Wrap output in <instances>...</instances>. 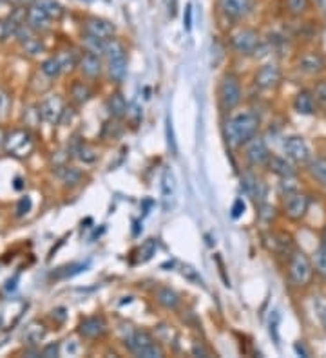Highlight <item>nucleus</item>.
I'll use <instances>...</instances> for the list:
<instances>
[{
	"label": "nucleus",
	"instance_id": "14",
	"mask_svg": "<svg viewBox=\"0 0 326 358\" xmlns=\"http://www.w3.org/2000/svg\"><path fill=\"white\" fill-rule=\"evenodd\" d=\"M83 30H85V36L103 40V42H108L114 36V25L102 19H89L83 25Z\"/></svg>",
	"mask_w": 326,
	"mask_h": 358
},
{
	"label": "nucleus",
	"instance_id": "1",
	"mask_svg": "<svg viewBox=\"0 0 326 358\" xmlns=\"http://www.w3.org/2000/svg\"><path fill=\"white\" fill-rule=\"evenodd\" d=\"M259 129V116L252 111H239L234 112L232 116L225 123V136L229 145L238 149L245 145L247 141L252 140L258 134Z\"/></svg>",
	"mask_w": 326,
	"mask_h": 358
},
{
	"label": "nucleus",
	"instance_id": "15",
	"mask_svg": "<svg viewBox=\"0 0 326 358\" xmlns=\"http://www.w3.org/2000/svg\"><path fill=\"white\" fill-rule=\"evenodd\" d=\"M241 185H243L245 192L250 196V198L256 201V203L261 207V204L265 203V198H267V187H265V183L261 181L259 178H256L254 174H245L243 178H241Z\"/></svg>",
	"mask_w": 326,
	"mask_h": 358
},
{
	"label": "nucleus",
	"instance_id": "42",
	"mask_svg": "<svg viewBox=\"0 0 326 358\" xmlns=\"http://www.w3.org/2000/svg\"><path fill=\"white\" fill-rule=\"evenodd\" d=\"M8 109H10V96L4 91H0V118L6 116Z\"/></svg>",
	"mask_w": 326,
	"mask_h": 358
},
{
	"label": "nucleus",
	"instance_id": "24",
	"mask_svg": "<svg viewBox=\"0 0 326 358\" xmlns=\"http://www.w3.org/2000/svg\"><path fill=\"white\" fill-rule=\"evenodd\" d=\"M51 22L44 11H40L37 6H31V10L28 11V24L33 28V30H45Z\"/></svg>",
	"mask_w": 326,
	"mask_h": 358
},
{
	"label": "nucleus",
	"instance_id": "45",
	"mask_svg": "<svg viewBox=\"0 0 326 358\" xmlns=\"http://www.w3.org/2000/svg\"><path fill=\"white\" fill-rule=\"evenodd\" d=\"M278 322H279V315L274 311V322L270 319V335H274V339L278 340Z\"/></svg>",
	"mask_w": 326,
	"mask_h": 358
},
{
	"label": "nucleus",
	"instance_id": "3",
	"mask_svg": "<svg viewBox=\"0 0 326 358\" xmlns=\"http://www.w3.org/2000/svg\"><path fill=\"white\" fill-rule=\"evenodd\" d=\"M127 348L131 349L132 353L136 357L143 358H161L163 357V351L158 344L154 342L151 335L147 331H132L129 337H127Z\"/></svg>",
	"mask_w": 326,
	"mask_h": 358
},
{
	"label": "nucleus",
	"instance_id": "27",
	"mask_svg": "<svg viewBox=\"0 0 326 358\" xmlns=\"http://www.w3.org/2000/svg\"><path fill=\"white\" fill-rule=\"evenodd\" d=\"M71 96L77 103H85L89 98L93 96V92L89 89V85H85L83 82H74L71 85Z\"/></svg>",
	"mask_w": 326,
	"mask_h": 358
},
{
	"label": "nucleus",
	"instance_id": "12",
	"mask_svg": "<svg viewBox=\"0 0 326 358\" xmlns=\"http://www.w3.org/2000/svg\"><path fill=\"white\" fill-rule=\"evenodd\" d=\"M308 198L301 192H292V194H287V199H285V213L292 221H299L307 215L308 212Z\"/></svg>",
	"mask_w": 326,
	"mask_h": 358
},
{
	"label": "nucleus",
	"instance_id": "51",
	"mask_svg": "<svg viewBox=\"0 0 326 358\" xmlns=\"http://www.w3.org/2000/svg\"><path fill=\"white\" fill-rule=\"evenodd\" d=\"M323 248H326V228L323 230Z\"/></svg>",
	"mask_w": 326,
	"mask_h": 358
},
{
	"label": "nucleus",
	"instance_id": "50",
	"mask_svg": "<svg viewBox=\"0 0 326 358\" xmlns=\"http://www.w3.org/2000/svg\"><path fill=\"white\" fill-rule=\"evenodd\" d=\"M4 141H6V134H4V131L0 129V147H4Z\"/></svg>",
	"mask_w": 326,
	"mask_h": 358
},
{
	"label": "nucleus",
	"instance_id": "16",
	"mask_svg": "<svg viewBox=\"0 0 326 358\" xmlns=\"http://www.w3.org/2000/svg\"><path fill=\"white\" fill-rule=\"evenodd\" d=\"M161 196H163V210H171L176 201V179L169 169L161 178Z\"/></svg>",
	"mask_w": 326,
	"mask_h": 358
},
{
	"label": "nucleus",
	"instance_id": "11",
	"mask_svg": "<svg viewBox=\"0 0 326 358\" xmlns=\"http://www.w3.org/2000/svg\"><path fill=\"white\" fill-rule=\"evenodd\" d=\"M232 48L239 54H254L259 49V36L254 30H239L232 34Z\"/></svg>",
	"mask_w": 326,
	"mask_h": 358
},
{
	"label": "nucleus",
	"instance_id": "33",
	"mask_svg": "<svg viewBox=\"0 0 326 358\" xmlns=\"http://www.w3.org/2000/svg\"><path fill=\"white\" fill-rule=\"evenodd\" d=\"M181 275L185 277L187 281H190L192 284H196V286L205 284L200 273H198V271H196L192 266H189V264H183V266H181Z\"/></svg>",
	"mask_w": 326,
	"mask_h": 358
},
{
	"label": "nucleus",
	"instance_id": "44",
	"mask_svg": "<svg viewBox=\"0 0 326 358\" xmlns=\"http://www.w3.org/2000/svg\"><path fill=\"white\" fill-rule=\"evenodd\" d=\"M243 212H245L243 199H236V203H234V207H232V218L234 219L241 218V213Z\"/></svg>",
	"mask_w": 326,
	"mask_h": 358
},
{
	"label": "nucleus",
	"instance_id": "2",
	"mask_svg": "<svg viewBox=\"0 0 326 358\" xmlns=\"http://www.w3.org/2000/svg\"><path fill=\"white\" fill-rule=\"evenodd\" d=\"M103 53L108 54V65H109V76L114 82H122L127 74V51L122 42L116 39H111L105 42Z\"/></svg>",
	"mask_w": 326,
	"mask_h": 358
},
{
	"label": "nucleus",
	"instance_id": "5",
	"mask_svg": "<svg viewBox=\"0 0 326 358\" xmlns=\"http://www.w3.org/2000/svg\"><path fill=\"white\" fill-rule=\"evenodd\" d=\"M288 273H290V281L296 286H307L312 281L314 275V266H312L310 259L303 252H294L290 257V266H288Z\"/></svg>",
	"mask_w": 326,
	"mask_h": 358
},
{
	"label": "nucleus",
	"instance_id": "7",
	"mask_svg": "<svg viewBox=\"0 0 326 358\" xmlns=\"http://www.w3.org/2000/svg\"><path fill=\"white\" fill-rule=\"evenodd\" d=\"M270 150H268L267 143H265L263 138L259 136H254L252 140H249L245 143V158L252 167H261V165H267L270 160Z\"/></svg>",
	"mask_w": 326,
	"mask_h": 358
},
{
	"label": "nucleus",
	"instance_id": "10",
	"mask_svg": "<svg viewBox=\"0 0 326 358\" xmlns=\"http://www.w3.org/2000/svg\"><path fill=\"white\" fill-rule=\"evenodd\" d=\"M254 0H219V10L227 19L243 20L254 11Z\"/></svg>",
	"mask_w": 326,
	"mask_h": 358
},
{
	"label": "nucleus",
	"instance_id": "9",
	"mask_svg": "<svg viewBox=\"0 0 326 358\" xmlns=\"http://www.w3.org/2000/svg\"><path fill=\"white\" fill-rule=\"evenodd\" d=\"M283 150L287 154L288 160L294 163H308L310 161V147L301 136H290L283 143Z\"/></svg>",
	"mask_w": 326,
	"mask_h": 358
},
{
	"label": "nucleus",
	"instance_id": "37",
	"mask_svg": "<svg viewBox=\"0 0 326 358\" xmlns=\"http://www.w3.org/2000/svg\"><path fill=\"white\" fill-rule=\"evenodd\" d=\"M154 252H156V241H154V239H149V241H147L145 244L141 246V250H140V261H141V262L149 261V259H151V257L154 255Z\"/></svg>",
	"mask_w": 326,
	"mask_h": 358
},
{
	"label": "nucleus",
	"instance_id": "38",
	"mask_svg": "<svg viewBox=\"0 0 326 358\" xmlns=\"http://www.w3.org/2000/svg\"><path fill=\"white\" fill-rule=\"evenodd\" d=\"M57 59H59V62H60L62 73H65V71H71V69L74 67V63H77L73 53H60Z\"/></svg>",
	"mask_w": 326,
	"mask_h": 358
},
{
	"label": "nucleus",
	"instance_id": "30",
	"mask_svg": "<svg viewBox=\"0 0 326 358\" xmlns=\"http://www.w3.org/2000/svg\"><path fill=\"white\" fill-rule=\"evenodd\" d=\"M42 73H44L45 76H49V78L59 76V74L62 73V67H60L59 59H57V56H53V59L45 60V62L42 63Z\"/></svg>",
	"mask_w": 326,
	"mask_h": 358
},
{
	"label": "nucleus",
	"instance_id": "23",
	"mask_svg": "<svg viewBox=\"0 0 326 358\" xmlns=\"http://www.w3.org/2000/svg\"><path fill=\"white\" fill-rule=\"evenodd\" d=\"M108 109L111 112L112 118H122L125 116L127 112H129V107H127L125 98L116 92V94H111V98L108 100Z\"/></svg>",
	"mask_w": 326,
	"mask_h": 358
},
{
	"label": "nucleus",
	"instance_id": "35",
	"mask_svg": "<svg viewBox=\"0 0 326 358\" xmlns=\"http://www.w3.org/2000/svg\"><path fill=\"white\" fill-rule=\"evenodd\" d=\"M314 266L321 275H326V248H321L314 253Z\"/></svg>",
	"mask_w": 326,
	"mask_h": 358
},
{
	"label": "nucleus",
	"instance_id": "17",
	"mask_svg": "<svg viewBox=\"0 0 326 358\" xmlns=\"http://www.w3.org/2000/svg\"><path fill=\"white\" fill-rule=\"evenodd\" d=\"M103 331H105V322H103L102 317H89V319L82 320L80 328H78V333L85 339H96V337L103 335Z\"/></svg>",
	"mask_w": 326,
	"mask_h": 358
},
{
	"label": "nucleus",
	"instance_id": "26",
	"mask_svg": "<svg viewBox=\"0 0 326 358\" xmlns=\"http://www.w3.org/2000/svg\"><path fill=\"white\" fill-rule=\"evenodd\" d=\"M308 172L316 181L326 187V160L325 158H316L308 163Z\"/></svg>",
	"mask_w": 326,
	"mask_h": 358
},
{
	"label": "nucleus",
	"instance_id": "48",
	"mask_svg": "<svg viewBox=\"0 0 326 358\" xmlns=\"http://www.w3.org/2000/svg\"><path fill=\"white\" fill-rule=\"evenodd\" d=\"M192 353H194V355H201V357H209V351H205L203 348H198V346H196V348L192 349Z\"/></svg>",
	"mask_w": 326,
	"mask_h": 358
},
{
	"label": "nucleus",
	"instance_id": "49",
	"mask_svg": "<svg viewBox=\"0 0 326 358\" xmlns=\"http://www.w3.org/2000/svg\"><path fill=\"white\" fill-rule=\"evenodd\" d=\"M319 317H321L323 326H325V328H326V302H325V306H323V308H321V311H319Z\"/></svg>",
	"mask_w": 326,
	"mask_h": 358
},
{
	"label": "nucleus",
	"instance_id": "46",
	"mask_svg": "<svg viewBox=\"0 0 326 358\" xmlns=\"http://www.w3.org/2000/svg\"><path fill=\"white\" fill-rule=\"evenodd\" d=\"M185 28L187 30H190L192 28V6H187L185 10Z\"/></svg>",
	"mask_w": 326,
	"mask_h": 358
},
{
	"label": "nucleus",
	"instance_id": "19",
	"mask_svg": "<svg viewBox=\"0 0 326 358\" xmlns=\"http://www.w3.org/2000/svg\"><path fill=\"white\" fill-rule=\"evenodd\" d=\"M294 109H296L299 114H305V116H310L316 112V98L314 94L308 91L297 92L296 100H294Z\"/></svg>",
	"mask_w": 326,
	"mask_h": 358
},
{
	"label": "nucleus",
	"instance_id": "8",
	"mask_svg": "<svg viewBox=\"0 0 326 358\" xmlns=\"http://www.w3.org/2000/svg\"><path fill=\"white\" fill-rule=\"evenodd\" d=\"M39 111L42 120L54 125V123H59V121L62 120L63 112H65V107H63V100L59 94H49V96H45L44 100L40 102Z\"/></svg>",
	"mask_w": 326,
	"mask_h": 358
},
{
	"label": "nucleus",
	"instance_id": "29",
	"mask_svg": "<svg viewBox=\"0 0 326 358\" xmlns=\"http://www.w3.org/2000/svg\"><path fill=\"white\" fill-rule=\"evenodd\" d=\"M59 176L60 179H62V183L65 185H77L78 181H80V178H82V174H80V170L74 169V167H63V169L59 170Z\"/></svg>",
	"mask_w": 326,
	"mask_h": 358
},
{
	"label": "nucleus",
	"instance_id": "41",
	"mask_svg": "<svg viewBox=\"0 0 326 358\" xmlns=\"http://www.w3.org/2000/svg\"><path fill=\"white\" fill-rule=\"evenodd\" d=\"M167 141H169V149L176 154V140H174V131H172V121L171 118L167 116Z\"/></svg>",
	"mask_w": 326,
	"mask_h": 358
},
{
	"label": "nucleus",
	"instance_id": "20",
	"mask_svg": "<svg viewBox=\"0 0 326 358\" xmlns=\"http://www.w3.org/2000/svg\"><path fill=\"white\" fill-rule=\"evenodd\" d=\"M268 169L272 170L274 174H278L279 178H294L296 174V169L292 167V163H288L285 158H279V156H270V160H268Z\"/></svg>",
	"mask_w": 326,
	"mask_h": 358
},
{
	"label": "nucleus",
	"instance_id": "28",
	"mask_svg": "<svg viewBox=\"0 0 326 358\" xmlns=\"http://www.w3.org/2000/svg\"><path fill=\"white\" fill-rule=\"evenodd\" d=\"M270 239L274 241L272 244H270V248H272L274 252L283 253L292 248V239L288 238V235H285V233H272V238Z\"/></svg>",
	"mask_w": 326,
	"mask_h": 358
},
{
	"label": "nucleus",
	"instance_id": "34",
	"mask_svg": "<svg viewBox=\"0 0 326 358\" xmlns=\"http://www.w3.org/2000/svg\"><path fill=\"white\" fill-rule=\"evenodd\" d=\"M77 156H78V160H82L83 163H93V161H96V158H98V154L94 152V149H91V147H88V145L78 147Z\"/></svg>",
	"mask_w": 326,
	"mask_h": 358
},
{
	"label": "nucleus",
	"instance_id": "32",
	"mask_svg": "<svg viewBox=\"0 0 326 358\" xmlns=\"http://www.w3.org/2000/svg\"><path fill=\"white\" fill-rule=\"evenodd\" d=\"M314 98L319 107H323L326 111V80H319L314 87Z\"/></svg>",
	"mask_w": 326,
	"mask_h": 358
},
{
	"label": "nucleus",
	"instance_id": "25",
	"mask_svg": "<svg viewBox=\"0 0 326 358\" xmlns=\"http://www.w3.org/2000/svg\"><path fill=\"white\" fill-rule=\"evenodd\" d=\"M33 6H37L40 11H44L45 15H48L51 20L60 19L63 13L62 6H60L57 0H34Z\"/></svg>",
	"mask_w": 326,
	"mask_h": 358
},
{
	"label": "nucleus",
	"instance_id": "36",
	"mask_svg": "<svg viewBox=\"0 0 326 358\" xmlns=\"http://www.w3.org/2000/svg\"><path fill=\"white\" fill-rule=\"evenodd\" d=\"M287 6L292 15H303L308 10V0H287Z\"/></svg>",
	"mask_w": 326,
	"mask_h": 358
},
{
	"label": "nucleus",
	"instance_id": "39",
	"mask_svg": "<svg viewBox=\"0 0 326 358\" xmlns=\"http://www.w3.org/2000/svg\"><path fill=\"white\" fill-rule=\"evenodd\" d=\"M22 42H24L26 51H28L30 54H37V53H40V51H42V44H40L37 39H33V36H28V39L22 40Z\"/></svg>",
	"mask_w": 326,
	"mask_h": 358
},
{
	"label": "nucleus",
	"instance_id": "21",
	"mask_svg": "<svg viewBox=\"0 0 326 358\" xmlns=\"http://www.w3.org/2000/svg\"><path fill=\"white\" fill-rule=\"evenodd\" d=\"M323 69H325V62L319 54H305L299 60V71H303L305 74H317L321 73Z\"/></svg>",
	"mask_w": 326,
	"mask_h": 358
},
{
	"label": "nucleus",
	"instance_id": "13",
	"mask_svg": "<svg viewBox=\"0 0 326 358\" xmlns=\"http://www.w3.org/2000/svg\"><path fill=\"white\" fill-rule=\"evenodd\" d=\"M281 83V71L276 63H267L256 74V85L263 91H272Z\"/></svg>",
	"mask_w": 326,
	"mask_h": 358
},
{
	"label": "nucleus",
	"instance_id": "43",
	"mask_svg": "<svg viewBox=\"0 0 326 358\" xmlns=\"http://www.w3.org/2000/svg\"><path fill=\"white\" fill-rule=\"evenodd\" d=\"M42 357H59V344H49V346H45V348L42 349Z\"/></svg>",
	"mask_w": 326,
	"mask_h": 358
},
{
	"label": "nucleus",
	"instance_id": "18",
	"mask_svg": "<svg viewBox=\"0 0 326 358\" xmlns=\"http://www.w3.org/2000/svg\"><path fill=\"white\" fill-rule=\"evenodd\" d=\"M80 69L82 73L89 78H96L98 74L102 73V62H100V56L93 51H88L83 54L82 60H80Z\"/></svg>",
	"mask_w": 326,
	"mask_h": 358
},
{
	"label": "nucleus",
	"instance_id": "40",
	"mask_svg": "<svg viewBox=\"0 0 326 358\" xmlns=\"http://www.w3.org/2000/svg\"><path fill=\"white\" fill-rule=\"evenodd\" d=\"M30 210H31V198L26 196V198H22L19 201V207H17V215L22 218V215H26V213L30 212Z\"/></svg>",
	"mask_w": 326,
	"mask_h": 358
},
{
	"label": "nucleus",
	"instance_id": "6",
	"mask_svg": "<svg viewBox=\"0 0 326 358\" xmlns=\"http://www.w3.org/2000/svg\"><path fill=\"white\" fill-rule=\"evenodd\" d=\"M241 83H239L238 76L234 74H227L223 76L221 83H219V100H221V105L227 111H232L241 102Z\"/></svg>",
	"mask_w": 326,
	"mask_h": 358
},
{
	"label": "nucleus",
	"instance_id": "4",
	"mask_svg": "<svg viewBox=\"0 0 326 358\" xmlns=\"http://www.w3.org/2000/svg\"><path fill=\"white\" fill-rule=\"evenodd\" d=\"M34 141L33 136L28 131H22V129H17L11 134L6 136L4 149L8 154L17 156V158H26L33 152Z\"/></svg>",
	"mask_w": 326,
	"mask_h": 358
},
{
	"label": "nucleus",
	"instance_id": "22",
	"mask_svg": "<svg viewBox=\"0 0 326 358\" xmlns=\"http://www.w3.org/2000/svg\"><path fill=\"white\" fill-rule=\"evenodd\" d=\"M156 299L167 310H176L178 304H180V297L171 288H160V290L156 291Z\"/></svg>",
	"mask_w": 326,
	"mask_h": 358
},
{
	"label": "nucleus",
	"instance_id": "47",
	"mask_svg": "<svg viewBox=\"0 0 326 358\" xmlns=\"http://www.w3.org/2000/svg\"><path fill=\"white\" fill-rule=\"evenodd\" d=\"M294 349H296V353L303 355V357H308V351L305 348H303L301 344H296V346H294Z\"/></svg>",
	"mask_w": 326,
	"mask_h": 358
},
{
	"label": "nucleus",
	"instance_id": "31",
	"mask_svg": "<svg viewBox=\"0 0 326 358\" xmlns=\"http://www.w3.org/2000/svg\"><path fill=\"white\" fill-rule=\"evenodd\" d=\"M44 335H45L44 326L33 324L31 328H28V331H26V340H28L30 344H37L44 339Z\"/></svg>",
	"mask_w": 326,
	"mask_h": 358
}]
</instances>
